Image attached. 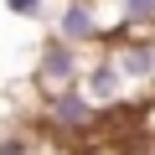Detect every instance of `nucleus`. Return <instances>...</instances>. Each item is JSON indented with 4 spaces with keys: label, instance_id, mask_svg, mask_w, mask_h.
<instances>
[{
    "label": "nucleus",
    "instance_id": "obj_1",
    "mask_svg": "<svg viewBox=\"0 0 155 155\" xmlns=\"http://www.w3.org/2000/svg\"><path fill=\"white\" fill-rule=\"evenodd\" d=\"M98 124H104V109L83 93V83L41 93V129L47 134H57V140H88Z\"/></svg>",
    "mask_w": 155,
    "mask_h": 155
},
{
    "label": "nucleus",
    "instance_id": "obj_5",
    "mask_svg": "<svg viewBox=\"0 0 155 155\" xmlns=\"http://www.w3.org/2000/svg\"><path fill=\"white\" fill-rule=\"evenodd\" d=\"M52 31L78 41V47H98L104 41V16H98V0H62L52 11Z\"/></svg>",
    "mask_w": 155,
    "mask_h": 155
},
{
    "label": "nucleus",
    "instance_id": "obj_7",
    "mask_svg": "<svg viewBox=\"0 0 155 155\" xmlns=\"http://www.w3.org/2000/svg\"><path fill=\"white\" fill-rule=\"evenodd\" d=\"M5 11L21 21H47L52 16V0H5Z\"/></svg>",
    "mask_w": 155,
    "mask_h": 155
},
{
    "label": "nucleus",
    "instance_id": "obj_6",
    "mask_svg": "<svg viewBox=\"0 0 155 155\" xmlns=\"http://www.w3.org/2000/svg\"><path fill=\"white\" fill-rule=\"evenodd\" d=\"M119 26H124V31L155 26V0H119Z\"/></svg>",
    "mask_w": 155,
    "mask_h": 155
},
{
    "label": "nucleus",
    "instance_id": "obj_8",
    "mask_svg": "<svg viewBox=\"0 0 155 155\" xmlns=\"http://www.w3.org/2000/svg\"><path fill=\"white\" fill-rule=\"evenodd\" d=\"M0 155H31V140L26 134H5L0 140Z\"/></svg>",
    "mask_w": 155,
    "mask_h": 155
},
{
    "label": "nucleus",
    "instance_id": "obj_10",
    "mask_svg": "<svg viewBox=\"0 0 155 155\" xmlns=\"http://www.w3.org/2000/svg\"><path fill=\"white\" fill-rule=\"evenodd\" d=\"M41 155H83V150H72V140H62L57 150H41Z\"/></svg>",
    "mask_w": 155,
    "mask_h": 155
},
{
    "label": "nucleus",
    "instance_id": "obj_4",
    "mask_svg": "<svg viewBox=\"0 0 155 155\" xmlns=\"http://www.w3.org/2000/svg\"><path fill=\"white\" fill-rule=\"evenodd\" d=\"M78 83H83V93H88L98 109H119V104L129 98V78L119 72L114 52H104V47H98L93 62H83V78H78Z\"/></svg>",
    "mask_w": 155,
    "mask_h": 155
},
{
    "label": "nucleus",
    "instance_id": "obj_3",
    "mask_svg": "<svg viewBox=\"0 0 155 155\" xmlns=\"http://www.w3.org/2000/svg\"><path fill=\"white\" fill-rule=\"evenodd\" d=\"M104 52H114L119 72L129 78V88H155V26L124 31V36H119L114 47H104Z\"/></svg>",
    "mask_w": 155,
    "mask_h": 155
},
{
    "label": "nucleus",
    "instance_id": "obj_2",
    "mask_svg": "<svg viewBox=\"0 0 155 155\" xmlns=\"http://www.w3.org/2000/svg\"><path fill=\"white\" fill-rule=\"evenodd\" d=\"M78 78H83V47L52 31V36L36 47V72H31V83H36L41 93H57V88H72Z\"/></svg>",
    "mask_w": 155,
    "mask_h": 155
},
{
    "label": "nucleus",
    "instance_id": "obj_9",
    "mask_svg": "<svg viewBox=\"0 0 155 155\" xmlns=\"http://www.w3.org/2000/svg\"><path fill=\"white\" fill-rule=\"evenodd\" d=\"M145 134L155 140V88H150V104H145Z\"/></svg>",
    "mask_w": 155,
    "mask_h": 155
}]
</instances>
